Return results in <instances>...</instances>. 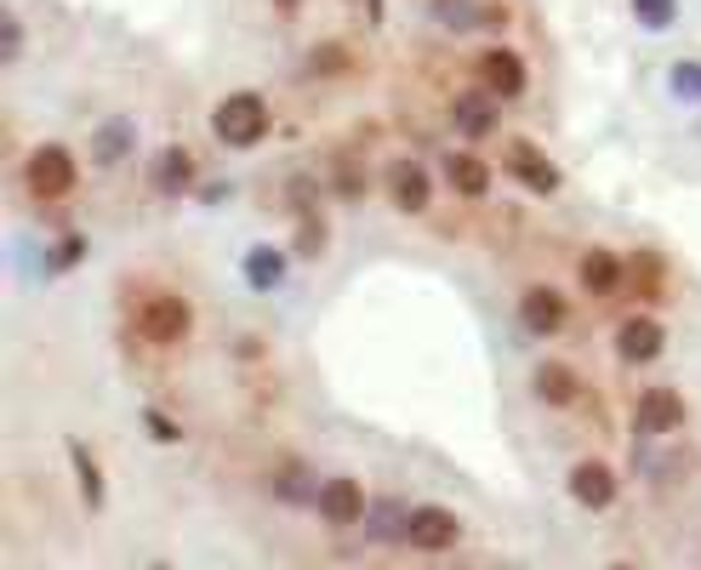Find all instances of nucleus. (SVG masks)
Returning <instances> with one entry per match:
<instances>
[{"label":"nucleus","instance_id":"nucleus-1","mask_svg":"<svg viewBox=\"0 0 701 570\" xmlns=\"http://www.w3.org/2000/svg\"><path fill=\"white\" fill-rule=\"evenodd\" d=\"M212 126H217V138L228 149H257L262 138H269V126H274V109H269L262 92H228L212 109Z\"/></svg>","mask_w":701,"mask_h":570},{"label":"nucleus","instance_id":"nucleus-2","mask_svg":"<svg viewBox=\"0 0 701 570\" xmlns=\"http://www.w3.org/2000/svg\"><path fill=\"white\" fill-rule=\"evenodd\" d=\"M80 183V160L63 149V143H41L35 154L23 160V189L35 206H57V200H69Z\"/></svg>","mask_w":701,"mask_h":570},{"label":"nucleus","instance_id":"nucleus-3","mask_svg":"<svg viewBox=\"0 0 701 570\" xmlns=\"http://www.w3.org/2000/svg\"><path fill=\"white\" fill-rule=\"evenodd\" d=\"M138 337L149 348H183L194 337V309H188V297L177 291H154L138 303Z\"/></svg>","mask_w":701,"mask_h":570},{"label":"nucleus","instance_id":"nucleus-4","mask_svg":"<svg viewBox=\"0 0 701 570\" xmlns=\"http://www.w3.org/2000/svg\"><path fill=\"white\" fill-rule=\"evenodd\" d=\"M314 508H320V519H325L331 530H354V525H365V514H371V496H365L359 480L331 474V480L314 491Z\"/></svg>","mask_w":701,"mask_h":570},{"label":"nucleus","instance_id":"nucleus-5","mask_svg":"<svg viewBox=\"0 0 701 570\" xmlns=\"http://www.w3.org/2000/svg\"><path fill=\"white\" fill-rule=\"evenodd\" d=\"M474 75L496 104H514V97H525V86H530V69H525V57L514 46H485L474 57Z\"/></svg>","mask_w":701,"mask_h":570},{"label":"nucleus","instance_id":"nucleus-6","mask_svg":"<svg viewBox=\"0 0 701 570\" xmlns=\"http://www.w3.org/2000/svg\"><path fill=\"white\" fill-rule=\"evenodd\" d=\"M633 428L650 433V440H667V433L684 428V394L679 388H645L633 399Z\"/></svg>","mask_w":701,"mask_h":570},{"label":"nucleus","instance_id":"nucleus-7","mask_svg":"<svg viewBox=\"0 0 701 570\" xmlns=\"http://www.w3.org/2000/svg\"><path fill=\"white\" fill-rule=\"evenodd\" d=\"M406 542L417 548V553H451L456 542H462V519L451 514V508H411V519H406Z\"/></svg>","mask_w":701,"mask_h":570},{"label":"nucleus","instance_id":"nucleus-8","mask_svg":"<svg viewBox=\"0 0 701 570\" xmlns=\"http://www.w3.org/2000/svg\"><path fill=\"white\" fill-rule=\"evenodd\" d=\"M564 320H571V303L553 291V286H525L519 291V325L530 331V337H559L564 331Z\"/></svg>","mask_w":701,"mask_h":570},{"label":"nucleus","instance_id":"nucleus-9","mask_svg":"<svg viewBox=\"0 0 701 570\" xmlns=\"http://www.w3.org/2000/svg\"><path fill=\"white\" fill-rule=\"evenodd\" d=\"M616 467L611 462H598V456H582L576 467H571V496L582 502V508H593V514H605L611 502H616Z\"/></svg>","mask_w":701,"mask_h":570},{"label":"nucleus","instance_id":"nucleus-10","mask_svg":"<svg viewBox=\"0 0 701 570\" xmlns=\"http://www.w3.org/2000/svg\"><path fill=\"white\" fill-rule=\"evenodd\" d=\"M388 200L399 212H428L433 206V178H428V165L422 160H399L393 172H388Z\"/></svg>","mask_w":701,"mask_h":570},{"label":"nucleus","instance_id":"nucleus-11","mask_svg":"<svg viewBox=\"0 0 701 570\" xmlns=\"http://www.w3.org/2000/svg\"><path fill=\"white\" fill-rule=\"evenodd\" d=\"M530 388H537V399L542 406H553V411H564V406H576L582 399V372L576 365H564V359H542L537 365V377H530Z\"/></svg>","mask_w":701,"mask_h":570},{"label":"nucleus","instance_id":"nucleus-12","mask_svg":"<svg viewBox=\"0 0 701 570\" xmlns=\"http://www.w3.org/2000/svg\"><path fill=\"white\" fill-rule=\"evenodd\" d=\"M508 172H514L530 194H542V200H548V194H559V172H553V160H548L537 143H525V138H514V143H508Z\"/></svg>","mask_w":701,"mask_h":570},{"label":"nucleus","instance_id":"nucleus-13","mask_svg":"<svg viewBox=\"0 0 701 570\" xmlns=\"http://www.w3.org/2000/svg\"><path fill=\"white\" fill-rule=\"evenodd\" d=\"M576 280H582L587 297H616L622 280H627V262H622L611 246H593V251H582V262H576Z\"/></svg>","mask_w":701,"mask_h":570},{"label":"nucleus","instance_id":"nucleus-14","mask_svg":"<svg viewBox=\"0 0 701 570\" xmlns=\"http://www.w3.org/2000/svg\"><path fill=\"white\" fill-rule=\"evenodd\" d=\"M661 343H667V331H661V320H650V314H627V320L616 325V354H622L627 365L656 359Z\"/></svg>","mask_w":701,"mask_h":570},{"label":"nucleus","instance_id":"nucleus-15","mask_svg":"<svg viewBox=\"0 0 701 570\" xmlns=\"http://www.w3.org/2000/svg\"><path fill=\"white\" fill-rule=\"evenodd\" d=\"M445 183H451L462 200H485V194H490V160L474 154V149L445 154Z\"/></svg>","mask_w":701,"mask_h":570},{"label":"nucleus","instance_id":"nucleus-16","mask_svg":"<svg viewBox=\"0 0 701 570\" xmlns=\"http://www.w3.org/2000/svg\"><path fill=\"white\" fill-rule=\"evenodd\" d=\"M451 120H456L462 138H490V131H496V97H490L485 86L467 92V97H456V104H451Z\"/></svg>","mask_w":701,"mask_h":570},{"label":"nucleus","instance_id":"nucleus-17","mask_svg":"<svg viewBox=\"0 0 701 570\" xmlns=\"http://www.w3.org/2000/svg\"><path fill=\"white\" fill-rule=\"evenodd\" d=\"M131 149H138V126L120 120V115L91 131V160L97 165H120V160H131Z\"/></svg>","mask_w":701,"mask_h":570},{"label":"nucleus","instance_id":"nucleus-18","mask_svg":"<svg viewBox=\"0 0 701 570\" xmlns=\"http://www.w3.org/2000/svg\"><path fill=\"white\" fill-rule=\"evenodd\" d=\"M188 183H194V154L177 149V143L160 149V160H154V189H160V194H183Z\"/></svg>","mask_w":701,"mask_h":570},{"label":"nucleus","instance_id":"nucleus-19","mask_svg":"<svg viewBox=\"0 0 701 570\" xmlns=\"http://www.w3.org/2000/svg\"><path fill=\"white\" fill-rule=\"evenodd\" d=\"M246 280H251L257 291H274V286L285 280V251H280V246H251V251H246Z\"/></svg>","mask_w":701,"mask_h":570},{"label":"nucleus","instance_id":"nucleus-20","mask_svg":"<svg viewBox=\"0 0 701 570\" xmlns=\"http://www.w3.org/2000/svg\"><path fill=\"white\" fill-rule=\"evenodd\" d=\"M69 462H75V474H80V496H86V508H104V467L91 462V451L75 440L69 445Z\"/></svg>","mask_w":701,"mask_h":570},{"label":"nucleus","instance_id":"nucleus-21","mask_svg":"<svg viewBox=\"0 0 701 570\" xmlns=\"http://www.w3.org/2000/svg\"><path fill=\"white\" fill-rule=\"evenodd\" d=\"M633 18H639L645 29H673L679 0H633Z\"/></svg>","mask_w":701,"mask_h":570},{"label":"nucleus","instance_id":"nucleus-22","mask_svg":"<svg viewBox=\"0 0 701 570\" xmlns=\"http://www.w3.org/2000/svg\"><path fill=\"white\" fill-rule=\"evenodd\" d=\"M673 92L701 104V63H673Z\"/></svg>","mask_w":701,"mask_h":570},{"label":"nucleus","instance_id":"nucleus-23","mask_svg":"<svg viewBox=\"0 0 701 570\" xmlns=\"http://www.w3.org/2000/svg\"><path fill=\"white\" fill-rule=\"evenodd\" d=\"M149 428H154V440H160V445H177V440H183V428L165 417V411H149Z\"/></svg>","mask_w":701,"mask_h":570},{"label":"nucleus","instance_id":"nucleus-24","mask_svg":"<svg viewBox=\"0 0 701 570\" xmlns=\"http://www.w3.org/2000/svg\"><path fill=\"white\" fill-rule=\"evenodd\" d=\"M18 57H23V23L7 18V63H18Z\"/></svg>","mask_w":701,"mask_h":570}]
</instances>
